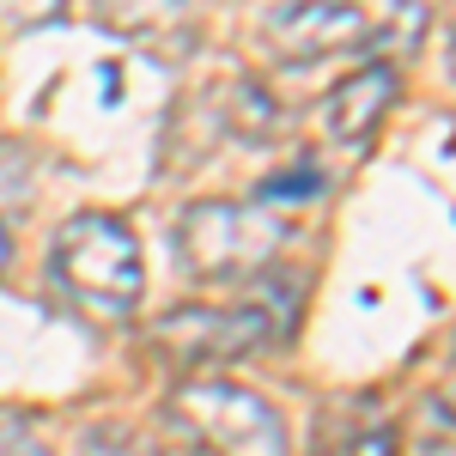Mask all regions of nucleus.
Segmentation results:
<instances>
[{
	"mask_svg": "<svg viewBox=\"0 0 456 456\" xmlns=\"http://www.w3.org/2000/svg\"><path fill=\"white\" fill-rule=\"evenodd\" d=\"M286 238L292 225L281 213L244 208V201H195L176 219V268L195 286H238L268 274Z\"/></svg>",
	"mask_w": 456,
	"mask_h": 456,
	"instance_id": "obj_1",
	"label": "nucleus"
},
{
	"mask_svg": "<svg viewBox=\"0 0 456 456\" xmlns=\"http://www.w3.org/2000/svg\"><path fill=\"white\" fill-rule=\"evenodd\" d=\"M49 274L92 311L134 316V305L146 292V256H141V238L116 213H73L49 244Z\"/></svg>",
	"mask_w": 456,
	"mask_h": 456,
	"instance_id": "obj_2",
	"label": "nucleus"
},
{
	"mask_svg": "<svg viewBox=\"0 0 456 456\" xmlns=\"http://www.w3.org/2000/svg\"><path fill=\"white\" fill-rule=\"evenodd\" d=\"M171 414L213 456H286V420L232 378H189L171 389Z\"/></svg>",
	"mask_w": 456,
	"mask_h": 456,
	"instance_id": "obj_3",
	"label": "nucleus"
},
{
	"mask_svg": "<svg viewBox=\"0 0 456 456\" xmlns=\"http://www.w3.org/2000/svg\"><path fill=\"white\" fill-rule=\"evenodd\" d=\"M268 335L274 322L262 305H176L146 329L165 365H232V359H249Z\"/></svg>",
	"mask_w": 456,
	"mask_h": 456,
	"instance_id": "obj_4",
	"label": "nucleus"
},
{
	"mask_svg": "<svg viewBox=\"0 0 456 456\" xmlns=\"http://www.w3.org/2000/svg\"><path fill=\"white\" fill-rule=\"evenodd\" d=\"M268 43L286 61H329L371 49V12L359 0H286L268 12Z\"/></svg>",
	"mask_w": 456,
	"mask_h": 456,
	"instance_id": "obj_5",
	"label": "nucleus"
},
{
	"mask_svg": "<svg viewBox=\"0 0 456 456\" xmlns=\"http://www.w3.org/2000/svg\"><path fill=\"white\" fill-rule=\"evenodd\" d=\"M395 92H402V73H395L389 55H384V61L353 68L347 79H335V92L322 98V134L341 141V146H365L378 128H384Z\"/></svg>",
	"mask_w": 456,
	"mask_h": 456,
	"instance_id": "obj_6",
	"label": "nucleus"
},
{
	"mask_svg": "<svg viewBox=\"0 0 456 456\" xmlns=\"http://www.w3.org/2000/svg\"><path fill=\"white\" fill-rule=\"evenodd\" d=\"M189 0H92V19L110 37H134V43H159L165 31L183 25Z\"/></svg>",
	"mask_w": 456,
	"mask_h": 456,
	"instance_id": "obj_7",
	"label": "nucleus"
},
{
	"mask_svg": "<svg viewBox=\"0 0 456 456\" xmlns=\"http://www.w3.org/2000/svg\"><path fill=\"white\" fill-rule=\"evenodd\" d=\"M225 128L249 146H268L281 141L286 128V110L274 104V92L268 86H256V79H238V86H225Z\"/></svg>",
	"mask_w": 456,
	"mask_h": 456,
	"instance_id": "obj_8",
	"label": "nucleus"
},
{
	"mask_svg": "<svg viewBox=\"0 0 456 456\" xmlns=\"http://www.w3.org/2000/svg\"><path fill=\"white\" fill-rule=\"evenodd\" d=\"M0 19L12 31H37V25H61L68 19V0H0Z\"/></svg>",
	"mask_w": 456,
	"mask_h": 456,
	"instance_id": "obj_9",
	"label": "nucleus"
},
{
	"mask_svg": "<svg viewBox=\"0 0 456 456\" xmlns=\"http://www.w3.org/2000/svg\"><path fill=\"white\" fill-rule=\"evenodd\" d=\"M86 456H146L134 444V432H122V426H98V432H86Z\"/></svg>",
	"mask_w": 456,
	"mask_h": 456,
	"instance_id": "obj_10",
	"label": "nucleus"
},
{
	"mask_svg": "<svg viewBox=\"0 0 456 456\" xmlns=\"http://www.w3.org/2000/svg\"><path fill=\"white\" fill-rule=\"evenodd\" d=\"M0 456H55L25 420H0Z\"/></svg>",
	"mask_w": 456,
	"mask_h": 456,
	"instance_id": "obj_11",
	"label": "nucleus"
},
{
	"mask_svg": "<svg viewBox=\"0 0 456 456\" xmlns=\"http://www.w3.org/2000/svg\"><path fill=\"white\" fill-rule=\"evenodd\" d=\"M316 189H322V171H292V176H274V183H268V189H262V195H274V201H298V195H316Z\"/></svg>",
	"mask_w": 456,
	"mask_h": 456,
	"instance_id": "obj_12",
	"label": "nucleus"
},
{
	"mask_svg": "<svg viewBox=\"0 0 456 456\" xmlns=\"http://www.w3.org/2000/svg\"><path fill=\"white\" fill-rule=\"evenodd\" d=\"M347 456H395V432H389V426H365L347 444Z\"/></svg>",
	"mask_w": 456,
	"mask_h": 456,
	"instance_id": "obj_13",
	"label": "nucleus"
},
{
	"mask_svg": "<svg viewBox=\"0 0 456 456\" xmlns=\"http://www.w3.org/2000/svg\"><path fill=\"white\" fill-rule=\"evenodd\" d=\"M6 262H12V232H6V219H0V274H6Z\"/></svg>",
	"mask_w": 456,
	"mask_h": 456,
	"instance_id": "obj_14",
	"label": "nucleus"
}]
</instances>
